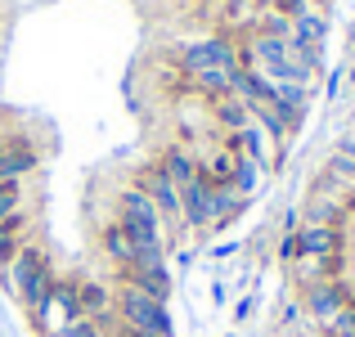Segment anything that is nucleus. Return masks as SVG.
<instances>
[{
    "label": "nucleus",
    "instance_id": "f03ea898",
    "mask_svg": "<svg viewBox=\"0 0 355 337\" xmlns=\"http://www.w3.org/2000/svg\"><path fill=\"white\" fill-rule=\"evenodd\" d=\"M117 315H121V324L139 337H175L171 311H166L162 302H153L148 293L130 288V284H121V293H117Z\"/></svg>",
    "mask_w": 355,
    "mask_h": 337
},
{
    "label": "nucleus",
    "instance_id": "2eb2a0df",
    "mask_svg": "<svg viewBox=\"0 0 355 337\" xmlns=\"http://www.w3.org/2000/svg\"><path fill=\"white\" fill-rule=\"evenodd\" d=\"M18 211V180H5L0 184V225Z\"/></svg>",
    "mask_w": 355,
    "mask_h": 337
},
{
    "label": "nucleus",
    "instance_id": "1a4fd4ad",
    "mask_svg": "<svg viewBox=\"0 0 355 337\" xmlns=\"http://www.w3.org/2000/svg\"><path fill=\"white\" fill-rule=\"evenodd\" d=\"M211 112H216V121L230 130V135H239L243 126H252V108L243 104L239 95H220V99H211Z\"/></svg>",
    "mask_w": 355,
    "mask_h": 337
},
{
    "label": "nucleus",
    "instance_id": "f8f14e48",
    "mask_svg": "<svg viewBox=\"0 0 355 337\" xmlns=\"http://www.w3.org/2000/svg\"><path fill=\"white\" fill-rule=\"evenodd\" d=\"M77 297H81V315L86 320H104L108 315V306H113V297H108V288H99V284H77Z\"/></svg>",
    "mask_w": 355,
    "mask_h": 337
},
{
    "label": "nucleus",
    "instance_id": "423d86ee",
    "mask_svg": "<svg viewBox=\"0 0 355 337\" xmlns=\"http://www.w3.org/2000/svg\"><path fill=\"white\" fill-rule=\"evenodd\" d=\"M297 257H342L338 225H297Z\"/></svg>",
    "mask_w": 355,
    "mask_h": 337
},
{
    "label": "nucleus",
    "instance_id": "f257e3e1",
    "mask_svg": "<svg viewBox=\"0 0 355 337\" xmlns=\"http://www.w3.org/2000/svg\"><path fill=\"white\" fill-rule=\"evenodd\" d=\"M5 284H9V293L27 306V315L41 320V311L50 306V293H54V270H50V261H45V252H36V248L23 243L18 257L5 266Z\"/></svg>",
    "mask_w": 355,
    "mask_h": 337
},
{
    "label": "nucleus",
    "instance_id": "39448f33",
    "mask_svg": "<svg viewBox=\"0 0 355 337\" xmlns=\"http://www.w3.org/2000/svg\"><path fill=\"white\" fill-rule=\"evenodd\" d=\"M211 193H216V184L207 175H198V180H189L180 189V211L189 230H211Z\"/></svg>",
    "mask_w": 355,
    "mask_h": 337
},
{
    "label": "nucleus",
    "instance_id": "f3484780",
    "mask_svg": "<svg viewBox=\"0 0 355 337\" xmlns=\"http://www.w3.org/2000/svg\"><path fill=\"white\" fill-rule=\"evenodd\" d=\"M279 261H284V266H293V261H297V230L284 234V243H279Z\"/></svg>",
    "mask_w": 355,
    "mask_h": 337
},
{
    "label": "nucleus",
    "instance_id": "0eeeda50",
    "mask_svg": "<svg viewBox=\"0 0 355 337\" xmlns=\"http://www.w3.org/2000/svg\"><path fill=\"white\" fill-rule=\"evenodd\" d=\"M126 284L139 288V293H148L162 306L171 302V270H166V261L162 266H126Z\"/></svg>",
    "mask_w": 355,
    "mask_h": 337
},
{
    "label": "nucleus",
    "instance_id": "6e6552de",
    "mask_svg": "<svg viewBox=\"0 0 355 337\" xmlns=\"http://www.w3.org/2000/svg\"><path fill=\"white\" fill-rule=\"evenodd\" d=\"M157 166H162V171L166 175H171V184H175V189H184V184H189V180H198V157H189V153H184V148H166V153L162 157H157Z\"/></svg>",
    "mask_w": 355,
    "mask_h": 337
},
{
    "label": "nucleus",
    "instance_id": "20e7f679",
    "mask_svg": "<svg viewBox=\"0 0 355 337\" xmlns=\"http://www.w3.org/2000/svg\"><path fill=\"white\" fill-rule=\"evenodd\" d=\"M347 302H351V293H347V284H338V279H329V284H315V288H302V306H306V315H311L320 329H324V324H329Z\"/></svg>",
    "mask_w": 355,
    "mask_h": 337
},
{
    "label": "nucleus",
    "instance_id": "7ed1b4c3",
    "mask_svg": "<svg viewBox=\"0 0 355 337\" xmlns=\"http://www.w3.org/2000/svg\"><path fill=\"white\" fill-rule=\"evenodd\" d=\"M135 189H139V193H144V198L157 207V216H162V230H180V225H184V211H180V189L171 184V175H166L157 162H148L144 171H139Z\"/></svg>",
    "mask_w": 355,
    "mask_h": 337
},
{
    "label": "nucleus",
    "instance_id": "dca6fc26",
    "mask_svg": "<svg viewBox=\"0 0 355 337\" xmlns=\"http://www.w3.org/2000/svg\"><path fill=\"white\" fill-rule=\"evenodd\" d=\"M54 337H104V333H99L95 320H72V324H63Z\"/></svg>",
    "mask_w": 355,
    "mask_h": 337
},
{
    "label": "nucleus",
    "instance_id": "4468645a",
    "mask_svg": "<svg viewBox=\"0 0 355 337\" xmlns=\"http://www.w3.org/2000/svg\"><path fill=\"white\" fill-rule=\"evenodd\" d=\"M324 337H355V297L324 324Z\"/></svg>",
    "mask_w": 355,
    "mask_h": 337
},
{
    "label": "nucleus",
    "instance_id": "9b49d317",
    "mask_svg": "<svg viewBox=\"0 0 355 337\" xmlns=\"http://www.w3.org/2000/svg\"><path fill=\"white\" fill-rule=\"evenodd\" d=\"M104 252H108V261H113V266H121V270H126L130 261H135V243L126 239V230H121L117 221L104 230Z\"/></svg>",
    "mask_w": 355,
    "mask_h": 337
},
{
    "label": "nucleus",
    "instance_id": "ddd939ff",
    "mask_svg": "<svg viewBox=\"0 0 355 337\" xmlns=\"http://www.w3.org/2000/svg\"><path fill=\"white\" fill-rule=\"evenodd\" d=\"M18 248H23V211H14V216L0 225V266H9L18 257Z\"/></svg>",
    "mask_w": 355,
    "mask_h": 337
},
{
    "label": "nucleus",
    "instance_id": "9d476101",
    "mask_svg": "<svg viewBox=\"0 0 355 337\" xmlns=\"http://www.w3.org/2000/svg\"><path fill=\"white\" fill-rule=\"evenodd\" d=\"M342 211H347V202H342V198L315 193L311 207H306V221H302V225H342Z\"/></svg>",
    "mask_w": 355,
    "mask_h": 337
}]
</instances>
